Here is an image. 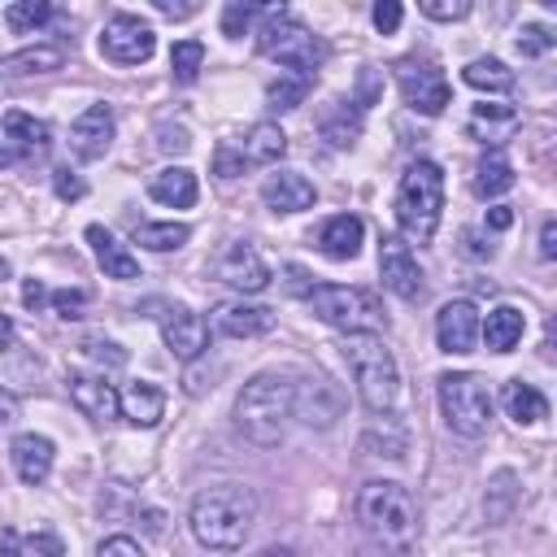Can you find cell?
Returning <instances> with one entry per match:
<instances>
[{
    "instance_id": "obj_41",
    "label": "cell",
    "mask_w": 557,
    "mask_h": 557,
    "mask_svg": "<svg viewBox=\"0 0 557 557\" xmlns=\"http://www.w3.org/2000/svg\"><path fill=\"white\" fill-rule=\"evenodd\" d=\"M553 44H557V35H553L548 26H540V22L522 26V30H518V39H513V48H518L522 57H544Z\"/></svg>"
},
{
    "instance_id": "obj_19",
    "label": "cell",
    "mask_w": 557,
    "mask_h": 557,
    "mask_svg": "<svg viewBox=\"0 0 557 557\" xmlns=\"http://www.w3.org/2000/svg\"><path fill=\"white\" fill-rule=\"evenodd\" d=\"M261 200H265V209H274V213H300V209H313L318 191H313V183H309L300 170H274V174L261 183Z\"/></svg>"
},
{
    "instance_id": "obj_38",
    "label": "cell",
    "mask_w": 557,
    "mask_h": 557,
    "mask_svg": "<svg viewBox=\"0 0 557 557\" xmlns=\"http://www.w3.org/2000/svg\"><path fill=\"white\" fill-rule=\"evenodd\" d=\"M200 65H205V44L200 39H178L170 48V70H174L178 83H196Z\"/></svg>"
},
{
    "instance_id": "obj_11",
    "label": "cell",
    "mask_w": 557,
    "mask_h": 557,
    "mask_svg": "<svg viewBox=\"0 0 557 557\" xmlns=\"http://www.w3.org/2000/svg\"><path fill=\"white\" fill-rule=\"evenodd\" d=\"M157 322H161V339H165V348H170L174 361L191 366L196 357H205L209 322H205L196 309H187V305H165V309L157 313Z\"/></svg>"
},
{
    "instance_id": "obj_49",
    "label": "cell",
    "mask_w": 557,
    "mask_h": 557,
    "mask_svg": "<svg viewBox=\"0 0 557 557\" xmlns=\"http://www.w3.org/2000/svg\"><path fill=\"white\" fill-rule=\"evenodd\" d=\"M22 544H26V553H44V557H61V553H65L52 531H39V535H30V540H22Z\"/></svg>"
},
{
    "instance_id": "obj_1",
    "label": "cell",
    "mask_w": 557,
    "mask_h": 557,
    "mask_svg": "<svg viewBox=\"0 0 557 557\" xmlns=\"http://www.w3.org/2000/svg\"><path fill=\"white\" fill-rule=\"evenodd\" d=\"M252 522H257V496L244 483L200 487L191 496V509H187V527H191L196 544L209 548V553L244 548V540L252 535Z\"/></svg>"
},
{
    "instance_id": "obj_37",
    "label": "cell",
    "mask_w": 557,
    "mask_h": 557,
    "mask_svg": "<svg viewBox=\"0 0 557 557\" xmlns=\"http://www.w3.org/2000/svg\"><path fill=\"white\" fill-rule=\"evenodd\" d=\"M513 500H518V479H513L509 470H500V474L492 479V487H487V500H483L487 522H505L509 509H513Z\"/></svg>"
},
{
    "instance_id": "obj_12",
    "label": "cell",
    "mask_w": 557,
    "mask_h": 557,
    "mask_svg": "<svg viewBox=\"0 0 557 557\" xmlns=\"http://www.w3.org/2000/svg\"><path fill=\"white\" fill-rule=\"evenodd\" d=\"M339 413H344V392L326 374H309V379L296 383V392H292V418H300L313 431H326V426H335Z\"/></svg>"
},
{
    "instance_id": "obj_59",
    "label": "cell",
    "mask_w": 557,
    "mask_h": 557,
    "mask_svg": "<svg viewBox=\"0 0 557 557\" xmlns=\"http://www.w3.org/2000/svg\"><path fill=\"white\" fill-rule=\"evenodd\" d=\"M17 161H26V157H22L13 144H4V139H0V165H17Z\"/></svg>"
},
{
    "instance_id": "obj_43",
    "label": "cell",
    "mask_w": 557,
    "mask_h": 557,
    "mask_svg": "<svg viewBox=\"0 0 557 557\" xmlns=\"http://www.w3.org/2000/svg\"><path fill=\"white\" fill-rule=\"evenodd\" d=\"M52 191H57L61 200H83V196H87V183H83L70 165H57V170H52Z\"/></svg>"
},
{
    "instance_id": "obj_54",
    "label": "cell",
    "mask_w": 557,
    "mask_h": 557,
    "mask_svg": "<svg viewBox=\"0 0 557 557\" xmlns=\"http://www.w3.org/2000/svg\"><path fill=\"white\" fill-rule=\"evenodd\" d=\"M509 222H513V209H509V205H492V209H487V226H492V231H505Z\"/></svg>"
},
{
    "instance_id": "obj_28",
    "label": "cell",
    "mask_w": 557,
    "mask_h": 557,
    "mask_svg": "<svg viewBox=\"0 0 557 557\" xmlns=\"http://www.w3.org/2000/svg\"><path fill=\"white\" fill-rule=\"evenodd\" d=\"M500 405H505V413H509L518 426H535V422L548 418L544 392H540L535 383H522V379H509V383L500 387Z\"/></svg>"
},
{
    "instance_id": "obj_13",
    "label": "cell",
    "mask_w": 557,
    "mask_h": 557,
    "mask_svg": "<svg viewBox=\"0 0 557 557\" xmlns=\"http://www.w3.org/2000/svg\"><path fill=\"white\" fill-rule=\"evenodd\" d=\"M213 274H218L226 287L244 292V296H252V292H265V287H270V265L261 261V252H257L248 239H231V244L218 252Z\"/></svg>"
},
{
    "instance_id": "obj_20",
    "label": "cell",
    "mask_w": 557,
    "mask_h": 557,
    "mask_svg": "<svg viewBox=\"0 0 557 557\" xmlns=\"http://www.w3.org/2000/svg\"><path fill=\"white\" fill-rule=\"evenodd\" d=\"M270 326H274V309H265V305L226 300L213 309V331L226 339H252V335H265Z\"/></svg>"
},
{
    "instance_id": "obj_35",
    "label": "cell",
    "mask_w": 557,
    "mask_h": 557,
    "mask_svg": "<svg viewBox=\"0 0 557 557\" xmlns=\"http://www.w3.org/2000/svg\"><path fill=\"white\" fill-rule=\"evenodd\" d=\"M513 126H518V109H509V104H474V113H470V131H479L487 139H500Z\"/></svg>"
},
{
    "instance_id": "obj_31",
    "label": "cell",
    "mask_w": 557,
    "mask_h": 557,
    "mask_svg": "<svg viewBox=\"0 0 557 557\" xmlns=\"http://www.w3.org/2000/svg\"><path fill=\"white\" fill-rule=\"evenodd\" d=\"M461 78H466L474 91H496V96L513 91V83H518V74H513L505 61H496V57H474V61L461 70Z\"/></svg>"
},
{
    "instance_id": "obj_15",
    "label": "cell",
    "mask_w": 557,
    "mask_h": 557,
    "mask_svg": "<svg viewBox=\"0 0 557 557\" xmlns=\"http://www.w3.org/2000/svg\"><path fill=\"white\" fill-rule=\"evenodd\" d=\"M113 131H117V122H113V109L100 100V104H87L78 117H74V126H70V152L78 157V161H100L109 148H113Z\"/></svg>"
},
{
    "instance_id": "obj_34",
    "label": "cell",
    "mask_w": 557,
    "mask_h": 557,
    "mask_svg": "<svg viewBox=\"0 0 557 557\" xmlns=\"http://www.w3.org/2000/svg\"><path fill=\"white\" fill-rule=\"evenodd\" d=\"M52 17H57V9H52L48 0H17V4L4 9V26H9L13 35H35V30H44Z\"/></svg>"
},
{
    "instance_id": "obj_42",
    "label": "cell",
    "mask_w": 557,
    "mask_h": 557,
    "mask_svg": "<svg viewBox=\"0 0 557 557\" xmlns=\"http://www.w3.org/2000/svg\"><path fill=\"white\" fill-rule=\"evenodd\" d=\"M418 9H422V17H431V22H457V17L470 13V0H422Z\"/></svg>"
},
{
    "instance_id": "obj_32",
    "label": "cell",
    "mask_w": 557,
    "mask_h": 557,
    "mask_svg": "<svg viewBox=\"0 0 557 557\" xmlns=\"http://www.w3.org/2000/svg\"><path fill=\"white\" fill-rule=\"evenodd\" d=\"M131 239L139 248H148V252H174V248H183L191 239V226L187 222H135Z\"/></svg>"
},
{
    "instance_id": "obj_27",
    "label": "cell",
    "mask_w": 557,
    "mask_h": 557,
    "mask_svg": "<svg viewBox=\"0 0 557 557\" xmlns=\"http://www.w3.org/2000/svg\"><path fill=\"white\" fill-rule=\"evenodd\" d=\"M65 65V44H35L22 52L0 57V74L4 78H30V74H52Z\"/></svg>"
},
{
    "instance_id": "obj_9",
    "label": "cell",
    "mask_w": 557,
    "mask_h": 557,
    "mask_svg": "<svg viewBox=\"0 0 557 557\" xmlns=\"http://www.w3.org/2000/svg\"><path fill=\"white\" fill-rule=\"evenodd\" d=\"M396 87H400L405 104H409L413 113H426V117L444 113L448 100H453V87H448L444 70H440L435 61H422V57L396 61Z\"/></svg>"
},
{
    "instance_id": "obj_17",
    "label": "cell",
    "mask_w": 557,
    "mask_h": 557,
    "mask_svg": "<svg viewBox=\"0 0 557 557\" xmlns=\"http://www.w3.org/2000/svg\"><path fill=\"white\" fill-rule=\"evenodd\" d=\"M435 344L440 352H474L479 344V309L470 300H448L435 313Z\"/></svg>"
},
{
    "instance_id": "obj_7",
    "label": "cell",
    "mask_w": 557,
    "mask_h": 557,
    "mask_svg": "<svg viewBox=\"0 0 557 557\" xmlns=\"http://www.w3.org/2000/svg\"><path fill=\"white\" fill-rule=\"evenodd\" d=\"M305 300H309V309H313V313H318L326 326H335L339 335H361V331L379 335V326L387 322V318H383L379 296H374V292H366V287L313 283Z\"/></svg>"
},
{
    "instance_id": "obj_24",
    "label": "cell",
    "mask_w": 557,
    "mask_h": 557,
    "mask_svg": "<svg viewBox=\"0 0 557 557\" xmlns=\"http://www.w3.org/2000/svg\"><path fill=\"white\" fill-rule=\"evenodd\" d=\"M148 196L157 205H165V209H191L196 196H200V183H196V174L187 165H165V170H157L148 178Z\"/></svg>"
},
{
    "instance_id": "obj_53",
    "label": "cell",
    "mask_w": 557,
    "mask_h": 557,
    "mask_svg": "<svg viewBox=\"0 0 557 557\" xmlns=\"http://www.w3.org/2000/svg\"><path fill=\"white\" fill-rule=\"evenodd\" d=\"M540 257L544 261L557 257V222H544V231H540Z\"/></svg>"
},
{
    "instance_id": "obj_23",
    "label": "cell",
    "mask_w": 557,
    "mask_h": 557,
    "mask_svg": "<svg viewBox=\"0 0 557 557\" xmlns=\"http://www.w3.org/2000/svg\"><path fill=\"white\" fill-rule=\"evenodd\" d=\"M117 405H122V418H126L131 426H144V431L165 418V392H161L157 383H148V379L126 383V387L117 392Z\"/></svg>"
},
{
    "instance_id": "obj_22",
    "label": "cell",
    "mask_w": 557,
    "mask_h": 557,
    "mask_svg": "<svg viewBox=\"0 0 557 557\" xmlns=\"http://www.w3.org/2000/svg\"><path fill=\"white\" fill-rule=\"evenodd\" d=\"M361 244H366V222H361L357 213H335V218H326L322 231H318V248H322L331 261H352V257L361 252Z\"/></svg>"
},
{
    "instance_id": "obj_48",
    "label": "cell",
    "mask_w": 557,
    "mask_h": 557,
    "mask_svg": "<svg viewBox=\"0 0 557 557\" xmlns=\"http://www.w3.org/2000/svg\"><path fill=\"white\" fill-rule=\"evenodd\" d=\"M213 170H218V178H235V174H244V161H239L235 144H222V148H218V157H213Z\"/></svg>"
},
{
    "instance_id": "obj_8",
    "label": "cell",
    "mask_w": 557,
    "mask_h": 557,
    "mask_svg": "<svg viewBox=\"0 0 557 557\" xmlns=\"http://www.w3.org/2000/svg\"><path fill=\"white\" fill-rule=\"evenodd\" d=\"M440 413L444 426L461 440H479L492 426V392L479 374L470 370H448L440 374Z\"/></svg>"
},
{
    "instance_id": "obj_14",
    "label": "cell",
    "mask_w": 557,
    "mask_h": 557,
    "mask_svg": "<svg viewBox=\"0 0 557 557\" xmlns=\"http://www.w3.org/2000/svg\"><path fill=\"white\" fill-rule=\"evenodd\" d=\"M379 274H383V287L400 300H418L426 292L422 283V270H418V257L409 252V244L400 235H383L379 239Z\"/></svg>"
},
{
    "instance_id": "obj_18",
    "label": "cell",
    "mask_w": 557,
    "mask_h": 557,
    "mask_svg": "<svg viewBox=\"0 0 557 557\" xmlns=\"http://www.w3.org/2000/svg\"><path fill=\"white\" fill-rule=\"evenodd\" d=\"M9 461H13V470H17L22 483L39 487V483L52 474L57 444H52L48 435H39V431H22V435H13V444H9Z\"/></svg>"
},
{
    "instance_id": "obj_5",
    "label": "cell",
    "mask_w": 557,
    "mask_h": 557,
    "mask_svg": "<svg viewBox=\"0 0 557 557\" xmlns=\"http://www.w3.org/2000/svg\"><path fill=\"white\" fill-rule=\"evenodd\" d=\"M344 361H348V374L357 383V396L370 413H392L396 396H400V366L392 357V348L361 331V335H344Z\"/></svg>"
},
{
    "instance_id": "obj_36",
    "label": "cell",
    "mask_w": 557,
    "mask_h": 557,
    "mask_svg": "<svg viewBox=\"0 0 557 557\" xmlns=\"http://www.w3.org/2000/svg\"><path fill=\"white\" fill-rule=\"evenodd\" d=\"M309 87H313V78H300V74H278V78L265 87V104H270L274 113H287V109H296V104L309 96Z\"/></svg>"
},
{
    "instance_id": "obj_6",
    "label": "cell",
    "mask_w": 557,
    "mask_h": 557,
    "mask_svg": "<svg viewBox=\"0 0 557 557\" xmlns=\"http://www.w3.org/2000/svg\"><path fill=\"white\" fill-rule=\"evenodd\" d=\"M257 52L274 57L278 65H287V74H300V78H313L318 65L326 61V44L305 22H296L283 4H265L257 26Z\"/></svg>"
},
{
    "instance_id": "obj_10",
    "label": "cell",
    "mask_w": 557,
    "mask_h": 557,
    "mask_svg": "<svg viewBox=\"0 0 557 557\" xmlns=\"http://www.w3.org/2000/svg\"><path fill=\"white\" fill-rule=\"evenodd\" d=\"M157 52V30L135 13H113L100 30V57L113 65H144Z\"/></svg>"
},
{
    "instance_id": "obj_40",
    "label": "cell",
    "mask_w": 557,
    "mask_h": 557,
    "mask_svg": "<svg viewBox=\"0 0 557 557\" xmlns=\"http://www.w3.org/2000/svg\"><path fill=\"white\" fill-rule=\"evenodd\" d=\"M48 305L57 309V318H65V322H78V318L87 313L91 296H87L83 287H57V292H48Z\"/></svg>"
},
{
    "instance_id": "obj_60",
    "label": "cell",
    "mask_w": 557,
    "mask_h": 557,
    "mask_svg": "<svg viewBox=\"0 0 557 557\" xmlns=\"http://www.w3.org/2000/svg\"><path fill=\"white\" fill-rule=\"evenodd\" d=\"M257 557H296V553H292V548H261Z\"/></svg>"
},
{
    "instance_id": "obj_30",
    "label": "cell",
    "mask_w": 557,
    "mask_h": 557,
    "mask_svg": "<svg viewBox=\"0 0 557 557\" xmlns=\"http://www.w3.org/2000/svg\"><path fill=\"white\" fill-rule=\"evenodd\" d=\"M513 187V165H509V157L500 152V148H487L483 157H479V165H474V191L483 196V200H496V196H505Z\"/></svg>"
},
{
    "instance_id": "obj_4",
    "label": "cell",
    "mask_w": 557,
    "mask_h": 557,
    "mask_svg": "<svg viewBox=\"0 0 557 557\" xmlns=\"http://www.w3.org/2000/svg\"><path fill=\"white\" fill-rule=\"evenodd\" d=\"M396 226L405 244H431L440 231V213H444V170L426 157L409 161V170L396 183Z\"/></svg>"
},
{
    "instance_id": "obj_61",
    "label": "cell",
    "mask_w": 557,
    "mask_h": 557,
    "mask_svg": "<svg viewBox=\"0 0 557 557\" xmlns=\"http://www.w3.org/2000/svg\"><path fill=\"white\" fill-rule=\"evenodd\" d=\"M9 274H13V265H9V261H4V257H0V283H4V278H9Z\"/></svg>"
},
{
    "instance_id": "obj_44",
    "label": "cell",
    "mask_w": 557,
    "mask_h": 557,
    "mask_svg": "<svg viewBox=\"0 0 557 557\" xmlns=\"http://www.w3.org/2000/svg\"><path fill=\"white\" fill-rule=\"evenodd\" d=\"M370 17H374L379 35H396V30H400V17H405V9H400L396 0H379V4L370 9Z\"/></svg>"
},
{
    "instance_id": "obj_52",
    "label": "cell",
    "mask_w": 557,
    "mask_h": 557,
    "mask_svg": "<svg viewBox=\"0 0 557 557\" xmlns=\"http://www.w3.org/2000/svg\"><path fill=\"white\" fill-rule=\"evenodd\" d=\"M152 9H157V13H165V17H191V13H200V4H196V0H187V4H174V0H152Z\"/></svg>"
},
{
    "instance_id": "obj_58",
    "label": "cell",
    "mask_w": 557,
    "mask_h": 557,
    "mask_svg": "<svg viewBox=\"0 0 557 557\" xmlns=\"http://www.w3.org/2000/svg\"><path fill=\"white\" fill-rule=\"evenodd\" d=\"M461 239H466V252H470V257H492V248H483V244H479V235H474V231H466V235H461Z\"/></svg>"
},
{
    "instance_id": "obj_47",
    "label": "cell",
    "mask_w": 557,
    "mask_h": 557,
    "mask_svg": "<svg viewBox=\"0 0 557 557\" xmlns=\"http://www.w3.org/2000/svg\"><path fill=\"white\" fill-rule=\"evenodd\" d=\"M157 148L161 152H187L191 148V135L183 126H157Z\"/></svg>"
},
{
    "instance_id": "obj_45",
    "label": "cell",
    "mask_w": 557,
    "mask_h": 557,
    "mask_svg": "<svg viewBox=\"0 0 557 557\" xmlns=\"http://www.w3.org/2000/svg\"><path fill=\"white\" fill-rule=\"evenodd\" d=\"M83 352L96 357V361H104V366H126V348H117L113 339H87Z\"/></svg>"
},
{
    "instance_id": "obj_29",
    "label": "cell",
    "mask_w": 557,
    "mask_h": 557,
    "mask_svg": "<svg viewBox=\"0 0 557 557\" xmlns=\"http://www.w3.org/2000/svg\"><path fill=\"white\" fill-rule=\"evenodd\" d=\"M4 144H13L22 157H39V152H48V144H52V126L48 122H39V117H30V113H4Z\"/></svg>"
},
{
    "instance_id": "obj_46",
    "label": "cell",
    "mask_w": 557,
    "mask_h": 557,
    "mask_svg": "<svg viewBox=\"0 0 557 557\" xmlns=\"http://www.w3.org/2000/svg\"><path fill=\"white\" fill-rule=\"evenodd\" d=\"M96 557H144V548H139V540H131V535H109V540L96 548Z\"/></svg>"
},
{
    "instance_id": "obj_26",
    "label": "cell",
    "mask_w": 557,
    "mask_h": 557,
    "mask_svg": "<svg viewBox=\"0 0 557 557\" xmlns=\"http://www.w3.org/2000/svg\"><path fill=\"white\" fill-rule=\"evenodd\" d=\"M235 152H239L244 165H274V161H283V152H287V135H283L278 122H257V126H248V135L235 144Z\"/></svg>"
},
{
    "instance_id": "obj_50",
    "label": "cell",
    "mask_w": 557,
    "mask_h": 557,
    "mask_svg": "<svg viewBox=\"0 0 557 557\" xmlns=\"http://www.w3.org/2000/svg\"><path fill=\"white\" fill-rule=\"evenodd\" d=\"M22 305H26V309H35V313H39V309H44V305H48V287H44V283H39V278H26V283H22Z\"/></svg>"
},
{
    "instance_id": "obj_2",
    "label": "cell",
    "mask_w": 557,
    "mask_h": 557,
    "mask_svg": "<svg viewBox=\"0 0 557 557\" xmlns=\"http://www.w3.org/2000/svg\"><path fill=\"white\" fill-rule=\"evenodd\" d=\"M357 522L366 531L370 544H379L383 553H409L418 540V500L405 483L396 479H370L357 492Z\"/></svg>"
},
{
    "instance_id": "obj_21",
    "label": "cell",
    "mask_w": 557,
    "mask_h": 557,
    "mask_svg": "<svg viewBox=\"0 0 557 557\" xmlns=\"http://www.w3.org/2000/svg\"><path fill=\"white\" fill-rule=\"evenodd\" d=\"M87 244H91L96 265L104 270V278H122V283L139 278V261H135V252H131L113 231H104L100 222H91V226H87Z\"/></svg>"
},
{
    "instance_id": "obj_57",
    "label": "cell",
    "mask_w": 557,
    "mask_h": 557,
    "mask_svg": "<svg viewBox=\"0 0 557 557\" xmlns=\"http://www.w3.org/2000/svg\"><path fill=\"white\" fill-rule=\"evenodd\" d=\"M13 418H17V400H13V396L0 387V426H9Z\"/></svg>"
},
{
    "instance_id": "obj_33",
    "label": "cell",
    "mask_w": 557,
    "mask_h": 557,
    "mask_svg": "<svg viewBox=\"0 0 557 557\" xmlns=\"http://www.w3.org/2000/svg\"><path fill=\"white\" fill-rule=\"evenodd\" d=\"M322 135L331 148H352L361 135V109L352 100H335V109L322 117Z\"/></svg>"
},
{
    "instance_id": "obj_39",
    "label": "cell",
    "mask_w": 557,
    "mask_h": 557,
    "mask_svg": "<svg viewBox=\"0 0 557 557\" xmlns=\"http://www.w3.org/2000/svg\"><path fill=\"white\" fill-rule=\"evenodd\" d=\"M265 13V4H244V0H231L226 9H222V35L226 39H239L257 17Z\"/></svg>"
},
{
    "instance_id": "obj_3",
    "label": "cell",
    "mask_w": 557,
    "mask_h": 557,
    "mask_svg": "<svg viewBox=\"0 0 557 557\" xmlns=\"http://www.w3.org/2000/svg\"><path fill=\"white\" fill-rule=\"evenodd\" d=\"M292 392L287 374H252L235 396V426L257 448H278L292 426Z\"/></svg>"
},
{
    "instance_id": "obj_25",
    "label": "cell",
    "mask_w": 557,
    "mask_h": 557,
    "mask_svg": "<svg viewBox=\"0 0 557 557\" xmlns=\"http://www.w3.org/2000/svg\"><path fill=\"white\" fill-rule=\"evenodd\" d=\"M522 331H527V313L518 305H496L487 318H479V339L492 352H513L522 344Z\"/></svg>"
},
{
    "instance_id": "obj_56",
    "label": "cell",
    "mask_w": 557,
    "mask_h": 557,
    "mask_svg": "<svg viewBox=\"0 0 557 557\" xmlns=\"http://www.w3.org/2000/svg\"><path fill=\"white\" fill-rule=\"evenodd\" d=\"M13 339H17V326H13V318H9V313H0V352H4V348H13Z\"/></svg>"
},
{
    "instance_id": "obj_55",
    "label": "cell",
    "mask_w": 557,
    "mask_h": 557,
    "mask_svg": "<svg viewBox=\"0 0 557 557\" xmlns=\"http://www.w3.org/2000/svg\"><path fill=\"white\" fill-rule=\"evenodd\" d=\"M287 287H292L296 296H309V287H313V283H309V274H305L300 265H287Z\"/></svg>"
},
{
    "instance_id": "obj_51",
    "label": "cell",
    "mask_w": 557,
    "mask_h": 557,
    "mask_svg": "<svg viewBox=\"0 0 557 557\" xmlns=\"http://www.w3.org/2000/svg\"><path fill=\"white\" fill-rule=\"evenodd\" d=\"M0 557H26V544L13 527H0Z\"/></svg>"
},
{
    "instance_id": "obj_16",
    "label": "cell",
    "mask_w": 557,
    "mask_h": 557,
    "mask_svg": "<svg viewBox=\"0 0 557 557\" xmlns=\"http://www.w3.org/2000/svg\"><path fill=\"white\" fill-rule=\"evenodd\" d=\"M65 387H70V400L78 405V413L91 418V422H113V418L122 413V405H117V387H113L104 374L70 370V374H65Z\"/></svg>"
}]
</instances>
